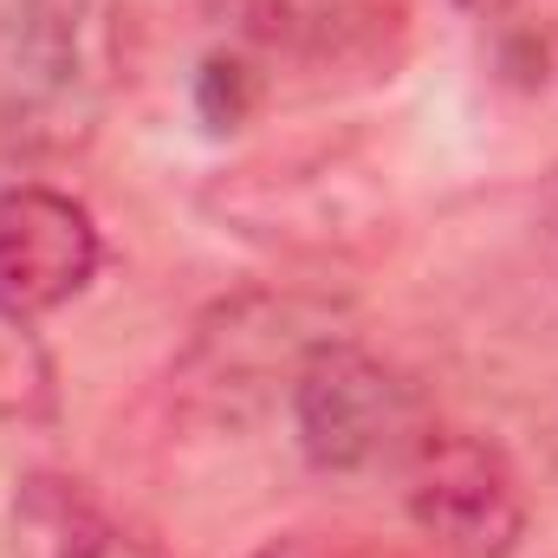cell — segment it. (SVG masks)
<instances>
[{"label": "cell", "mask_w": 558, "mask_h": 558, "mask_svg": "<svg viewBox=\"0 0 558 558\" xmlns=\"http://www.w3.org/2000/svg\"><path fill=\"white\" fill-rule=\"evenodd\" d=\"M247 105H254V72L241 59H208V72H202V111H208V124L228 131V124L247 118Z\"/></svg>", "instance_id": "obj_11"}, {"label": "cell", "mask_w": 558, "mask_h": 558, "mask_svg": "<svg viewBox=\"0 0 558 558\" xmlns=\"http://www.w3.org/2000/svg\"><path fill=\"white\" fill-rule=\"evenodd\" d=\"M410 468V526L428 558H513L526 539V494L513 461L468 428H428Z\"/></svg>", "instance_id": "obj_5"}, {"label": "cell", "mask_w": 558, "mask_h": 558, "mask_svg": "<svg viewBox=\"0 0 558 558\" xmlns=\"http://www.w3.org/2000/svg\"><path fill=\"white\" fill-rule=\"evenodd\" d=\"M105 260V234L92 208L52 182L0 189V305L13 318H39L72 305Z\"/></svg>", "instance_id": "obj_6"}, {"label": "cell", "mask_w": 558, "mask_h": 558, "mask_svg": "<svg viewBox=\"0 0 558 558\" xmlns=\"http://www.w3.org/2000/svg\"><path fill=\"white\" fill-rule=\"evenodd\" d=\"M202 215L267 254L292 260H344V254H371L377 241H390V182L371 156L357 149H274L254 162H234L221 175H208L202 189Z\"/></svg>", "instance_id": "obj_2"}, {"label": "cell", "mask_w": 558, "mask_h": 558, "mask_svg": "<svg viewBox=\"0 0 558 558\" xmlns=\"http://www.w3.org/2000/svg\"><path fill=\"white\" fill-rule=\"evenodd\" d=\"M254 558H416V553L384 546V539H357V533H286V539H267Z\"/></svg>", "instance_id": "obj_10"}, {"label": "cell", "mask_w": 558, "mask_h": 558, "mask_svg": "<svg viewBox=\"0 0 558 558\" xmlns=\"http://www.w3.org/2000/svg\"><path fill=\"white\" fill-rule=\"evenodd\" d=\"M553 202H558V189H553Z\"/></svg>", "instance_id": "obj_13"}, {"label": "cell", "mask_w": 558, "mask_h": 558, "mask_svg": "<svg viewBox=\"0 0 558 558\" xmlns=\"http://www.w3.org/2000/svg\"><path fill=\"white\" fill-rule=\"evenodd\" d=\"M33 318H13L0 305V416H52V364L39 351V338L26 331Z\"/></svg>", "instance_id": "obj_9"}, {"label": "cell", "mask_w": 558, "mask_h": 558, "mask_svg": "<svg viewBox=\"0 0 558 558\" xmlns=\"http://www.w3.org/2000/svg\"><path fill=\"white\" fill-rule=\"evenodd\" d=\"M461 13H474V20H500L507 7H520V0H454Z\"/></svg>", "instance_id": "obj_12"}, {"label": "cell", "mask_w": 558, "mask_h": 558, "mask_svg": "<svg viewBox=\"0 0 558 558\" xmlns=\"http://www.w3.org/2000/svg\"><path fill=\"white\" fill-rule=\"evenodd\" d=\"M344 338H351V312L331 292L247 286L215 299L189 325V344L175 357V390L202 416H254L279 384L292 390V377L325 344H344Z\"/></svg>", "instance_id": "obj_3"}, {"label": "cell", "mask_w": 558, "mask_h": 558, "mask_svg": "<svg viewBox=\"0 0 558 558\" xmlns=\"http://www.w3.org/2000/svg\"><path fill=\"white\" fill-rule=\"evenodd\" d=\"M13 558H162L137 526H124L85 481L26 474L13 494Z\"/></svg>", "instance_id": "obj_8"}, {"label": "cell", "mask_w": 558, "mask_h": 558, "mask_svg": "<svg viewBox=\"0 0 558 558\" xmlns=\"http://www.w3.org/2000/svg\"><path fill=\"white\" fill-rule=\"evenodd\" d=\"M124 92V0H13L0 13V156H72Z\"/></svg>", "instance_id": "obj_1"}, {"label": "cell", "mask_w": 558, "mask_h": 558, "mask_svg": "<svg viewBox=\"0 0 558 558\" xmlns=\"http://www.w3.org/2000/svg\"><path fill=\"white\" fill-rule=\"evenodd\" d=\"M286 397H292V435L318 474H371L410 461L428 435L416 384L384 357H371L357 338L325 344L292 377Z\"/></svg>", "instance_id": "obj_4"}, {"label": "cell", "mask_w": 558, "mask_h": 558, "mask_svg": "<svg viewBox=\"0 0 558 558\" xmlns=\"http://www.w3.org/2000/svg\"><path fill=\"white\" fill-rule=\"evenodd\" d=\"M241 33L299 65H377L403 39L410 0H234Z\"/></svg>", "instance_id": "obj_7"}]
</instances>
